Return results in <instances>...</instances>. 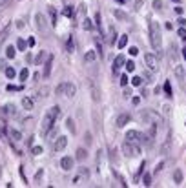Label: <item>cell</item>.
Instances as JSON below:
<instances>
[{
  "instance_id": "cell-1",
  "label": "cell",
  "mask_w": 186,
  "mask_h": 188,
  "mask_svg": "<svg viewBox=\"0 0 186 188\" xmlns=\"http://www.w3.org/2000/svg\"><path fill=\"white\" fill-rule=\"evenodd\" d=\"M60 106H51L49 110H48V113L44 115V119H42L40 123V135L42 137H46V135H49V132L55 128V121L60 117Z\"/></svg>"
},
{
  "instance_id": "cell-2",
  "label": "cell",
  "mask_w": 186,
  "mask_h": 188,
  "mask_svg": "<svg viewBox=\"0 0 186 188\" xmlns=\"http://www.w3.org/2000/svg\"><path fill=\"white\" fill-rule=\"evenodd\" d=\"M150 42H151V48L159 53L163 46V37H161V29L157 22H150Z\"/></svg>"
},
{
  "instance_id": "cell-3",
  "label": "cell",
  "mask_w": 186,
  "mask_h": 188,
  "mask_svg": "<svg viewBox=\"0 0 186 188\" xmlns=\"http://www.w3.org/2000/svg\"><path fill=\"white\" fill-rule=\"evenodd\" d=\"M122 152L126 157H137L141 153V148L137 143H130V141H124L122 143Z\"/></svg>"
},
{
  "instance_id": "cell-4",
  "label": "cell",
  "mask_w": 186,
  "mask_h": 188,
  "mask_svg": "<svg viewBox=\"0 0 186 188\" xmlns=\"http://www.w3.org/2000/svg\"><path fill=\"white\" fill-rule=\"evenodd\" d=\"M35 22H37L39 31H40L44 37H48V35H49V27H48V24H46V17L40 15V13H37V15H35Z\"/></svg>"
},
{
  "instance_id": "cell-5",
  "label": "cell",
  "mask_w": 186,
  "mask_h": 188,
  "mask_svg": "<svg viewBox=\"0 0 186 188\" xmlns=\"http://www.w3.org/2000/svg\"><path fill=\"white\" fill-rule=\"evenodd\" d=\"M0 115L4 117V119H7V117H17V108L13 104H6L0 108Z\"/></svg>"
},
{
  "instance_id": "cell-6",
  "label": "cell",
  "mask_w": 186,
  "mask_h": 188,
  "mask_svg": "<svg viewBox=\"0 0 186 188\" xmlns=\"http://www.w3.org/2000/svg\"><path fill=\"white\" fill-rule=\"evenodd\" d=\"M53 61H55V57H53V55H48V59H46V64H44V77H46V79H48V77L51 75Z\"/></svg>"
},
{
  "instance_id": "cell-7",
  "label": "cell",
  "mask_w": 186,
  "mask_h": 188,
  "mask_svg": "<svg viewBox=\"0 0 186 188\" xmlns=\"http://www.w3.org/2000/svg\"><path fill=\"white\" fill-rule=\"evenodd\" d=\"M124 64H126V59H124L122 55H117V57H115V61H113V75H117V73H119V69L122 68Z\"/></svg>"
},
{
  "instance_id": "cell-8",
  "label": "cell",
  "mask_w": 186,
  "mask_h": 188,
  "mask_svg": "<svg viewBox=\"0 0 186 188\" xmlns=\"http://www.w3.org/2000/svg\"><path fill=\"white\" fill-rule=\"evenodd\" d=\"M144 61H146V66H148L150 69H157V57H155V55L148 53V55H144Z\"/></svg>"
},
{
  "instance_id": "cell-9",
  "label": "cell",
  "mask_w": 186,
  "mask_h": 188,
  "mask_svg": "<svg viewBox=\"0 0 186 188\" xmlns=\"http://www.w3.org/2000/svg\"><path fill=\"white\" fill-rule=\"evenodd\" d=\"M126 141H130V143H141V133L135 132V130H130L126 133Z\"/></svg>"
},
{
  "instance_id": "cell-10",
  "label": "cell",
  "mask_w": 186,
  "mask_h": 188,
  "mask_svg": "<svg viewBox=\"0 0 186 188\" xmlns=\"http://www.w3.org/2000/svg\"><path fill=\"white\" fill-rule=\"evenodd\" d=\"M66 144H68V137H59V139L55 141V144H53V150H55V152H62V150L66 148Z\"/></svg>"
},
{
  "instance_id": "cell-11",
  "label": "cell",
  "mask_w": 186,
  "mask_h": 188,
  "mask_svg": "<svg viewBox=\"0 0 186 188\" xmlns=\"http://www.w3.org/2000/svg\"><path fill=\"white\" fill-rule=\"evenodd\" d=\"M77 93V86L73 82H66V88H64V95L66 97H75Z\"/></svg>"
},
{
  "instance_id": "cell-12",
  "label": "cell",
  "mask_w": 186,
  "mask_h": 188,
  "mask_svg": "<svg viewBox=\"0 0 186 188\" xmlns=\"http://www.w3.org/2000/svg\"><path fill=\"white\" fill-rule=\"evenodd\" d=\"M60 168L66 170V172H69V170L73 168V159H71V157H62L60 159Z\"/></svg>"
},
{
  "instance_id": "cell-13",
  "label": "cell",
  "mask_w": 186,
  "mask_h": 188,
  "mask_svg": "<svg viewBox=\"0 0 186 188\" xmlns=\"http://www.w3.org/2000/svg\"><path fill=\"white\" fill-rule=\"evenodd\" d=\"M128 123H130V115H128V113H121V115L117 117V121H115V124L119 126V128H124Z\"/></svg>"
},
{
  "instance_id": "cell-14",
  "label": "cell",
  "mask_w": 186,
  "mask_h": 188,
  "mask_svg": "<svg viewBox=\"0 0 186 188\" xmlns=\"http://www.w3.org/2000/svg\"><path fill=\"white\" fill-rule=\"evenodd\" d=\"M89 91H91V99L97 102V101L101 99V93H99V90H97V86H95L93 81H89Z\"/></svg>"
},
{
  "instance_id": "cell-15",
  "label": "cell",
  "mask_w": 186,
  "mask_h": 188,
  "mask_svg": "<svg viewBox=\"0 0 186 188\" xmlns=\"http://www.w3.org/2000/svg\"><path fill=\"white\" fill-rule=\"evenodd\" d=\"M7 135H9L13 141H20L22 139V133L19 130H15V128H9V130H7Z\"/></svg>"
},
{
  "instance_id": "cell-16",
  "label": "cell",
  "mask_w": 186,
  "mask_h": 188,
  "mask_svg": "<svg viewBox=\"0 0 186 188\" xmlns=\"http://www.w3.org/2000/svg\"><path fill=\"white\" fill-rule=\"evenodd\" d=\"M97 61V51H88L86 55H84V62H95Z\"/></svg>"
},
{
  "instance_id": "cell-17",
  "label": "cell",
  "mask_w": 186,
  "mask_h": 188,
  "mask_svg": "<svg viewBox=\"0 0 186 188\" xmlns=\"http://www.w3.org/2000/svg\"><path fill=\"white\" fill-rule=\"evenodd\" d=\"M48 13H49V17H51V26H57V9L55 7H48Z\"/></svg>"
},
{
  "instance_id": "cell-18",
  "label": "cell",
  "mask_w": 186,
  "mask_h": 188,
  "mask_svg": "<svg viewBox=\"0 0 186 188\" xmlns=\"http://www.w3.org/2000/svg\"><path fill=\"white\" fill-rule=\"evenodd\" d=\"M173 73H175V77H177L179 81H183V79H184V68H183V66H175Z\"/></svg>"
},
{
  "instance_id": "cell-19",
  "label": "cell",
  "mask_w": 186,
  "mask_h": 188,
  "mask_svg": "<svg viewBox=\"0 0 186 188\" xmlns=\"http://www.w3.org/2000/svg\"><path fill=\"white\" fill-rule=\"evenodd\" d=\"M173 183H175V185H181V183H183V172H181L179 168L173 172Z\"/></svg>"
},
{
  "instance_id": "cell-20",
  "label": "cell",
  "mask_w": 186,
  "mask_h": 188,
  "mask_svg": "<svg viewBox=\"0 0 186 188\" xmlns=\"http://www.w3.org/2000/svg\"><path fill=\"white\" fill-rule=\"evenodd\" d=\"M4 71H6V77H7L9 81H13V79L17 77V71H15V68H11V66H9V68H6Z\"/></svg>"
},
{
  "instance_id": "cell-21",
  "label": "cell",
  "mask_w": 186,
  "mask_h": 188,
  "mask_svg": "<svg viewBox=\"0 0 186 188\" xmlns=\"http://www.w3.org/2000/svg\"><path fill=\"white\" fill-rule=\"evenodd\" d=\"M86 157H88V152H86L84 148H79V150H77V155H75V159H77V161H84Z\"/></svg>"
},
{
  "instance_id": "cell-22",
  "label": "cell",
  "mask_w": 186,
  "mask_h": 188,
  "mask_svg": "<svg viewBox=\"0 0 186 188\" xmlns=\"http://www.w3.org/2000/svg\"><path fill=\"white\" fill-rule=\"evenodd\" d=\"M22 106H24L26 110H33V99H29V97H24V99H22Z\"/></svg>"
},
{
  "instance_id": "cell-23",
  "label": "cell",
  "mask_w": 186,
  "mask_h": 188,
  "mask_svg": "<svg viewBox=\"0 0 186 188\" xmlns=\"http://www.w3.org/2000/svg\"><path fill=\"white\" fill-rule=\"evenodd\" d=\"M44 59H48L46 51H39V55H37V59H35V64H37V66H40V64L44 62Z\"/></svg>"
},
{
  "instance_id": "cell-24",
  "label": "cell",
  "mask_w": 186,
  "mask_h": 188,
  "mask_svg": "<svg viewBox=\"0 0 186 188\" xmlns=\"http://www.w3.org/2000/svg\"><path fill=\"white\" fill-rule=\"evenodd\" d=\"M66 128H68L71 133H77V128H75V123H73V119H66Z\"/></svg>"
},
{
  "instance_id": "cell-25",
  "label": "cell",
  "mask_w": 186,
  "mask_h": 188,
  "mask_svg": "<svg viewBox=\"0 0 186 188\" xmlns=\"http://www.w3.org/2000/svg\"><path fill=\"white\" fill-rule=\"evenodd\" d=\"M15 55H17L15 48H13V46H7V48H6V57H7V59H15Z\"/></svg>"
},
{
  "instance_id": "cell-26",
  "label": "cell",
  "mask_w": 186,
  "mask_h": 188,
  "mask_svg": "<svg viewBox=\"0 0 186 188\" xmlns=\"http://www.w3.org/2000/svg\"><path fill=\"white\" fill-rule=\"evenodd\" d=\"M126 44H128V35H121V39H119V42H117V48L122 49Z\"/></svg>"
},
{
  "instance_id": "cell-27",
  "label": "cell",
  "mask_w": 186,
  "mask_h": 188,
  "mask_svg": "<svg viewBox=\"0 0 186 188\" xmlns=\"http://www.w3.org/2000/svg\"><path fill=\"white\" fill-rule=\"evenodd\" d=\"M9 29H11V26H7L2 33H0V44H4V40L7 39V35H9Z\"/></svg>"
},
{
  "instance_id": "cell-28",
  "label": "cell",
  "mask_w": 186,
  "mask_h": 188,
  "mask_svg": "<svg viewBox=\"0 0 186 188\" xmlns=\"http://www.w3.org/2000/svg\"><path fill=\"white\" fill-rule=\"evenodd\" d=\"M170 143H172V139L168 137V139H166V143L163 144V148H161V153H163V155H166V153H168V150H170Z\"/></svg>"
},
{
  "instance_id": "cell-29",
  "label": "cell",
  "mask_w": 186,
  "mask_h": 188,
  "mask_svg": "<svg viewBox=\"0 0 186 188\" xmlns=\"http://www.w3.org/2000/svg\"><path fill=\"white\" fill-rule=\"evenodd\" d=\"M124 66H126V71H128V73H133V71H135V62H133V61H128Z\"/></svg>"
},
{
  "instance_id": "cell-30",
  "label": "cell",
  "mask_w": 186,
  "mask_h": 188,
  "mask_svg": "<svg viewBox=\"0 0 186 188\" xmlns=\"http://www.w3.org/2000/svg\"><path fill=\"white\" fill-rule=\"evenodd\" d=\"M62 15H64V17H68V19H71V17H73V7H71V6H68V7H64V11H62Z\"/></svg>"
},
{
  "instance_id": "cell-31",
  "label": "cell",
  "mask_w": 186,
  "mask_h": 188,
  "mask_svg": "<svg viewBox=\"0 0 186 188\" xmlns=\"http://www.w3.org/2000/svg\"><path fill=\"white\" fill-rule=\"evenodd\" d=\"M66 49H68L69 53H73V49H75V44H73V39H71V37L68 39V42H66Z\"/></svg>"
},
{
  "instance_id": "cell-32",
  "label": "cell",
  "mask_w": 186,
  "mask_h": 188,
  "mask_svg": "<svg viewBox=\"0 0 186 188\" xmlns=\"http://www.w3.org/2000/svg\"><path fill=\"white\" fill-rule=\"evenodd\" d=\"M82 27H84V29H86V31H89V29H91V27H93V24H91V20H89V19H86V17H84Z\"/></svg>"
},
{
  "instance_id": "cell-33",
  "label": "cell",
  "mask_w": 186,
  "mask_h": 188,
  "mask_svg": "<svg viewBox=\"0 0 186 188\" xmlns=\"http://www.w3.org/2000/svg\"><path fill=\"white\" fill-rule=\"evenodd\" d=\"M64 88H66V82L59 84V86L55 88V95H64Z\"/></svg>"
},
{
  "instance_id": "cell-34",
  "label": "cell",
  "mask_w": 186,
  "mask_h": 188,
  "mask_svg": "<svg viewBox=\"0 0 186 188\" xmlns=\"http://www.w3.org/2000/svg\"><path fill=\"white\" fill-rule=\"evenodd\" d=\"M153 9L155 11H163V0H153Z\"/></svg>"
},
{
  "instance_id": "cell-35",
  "label": "cell",
  "mask_w": 186,
  "mask_h": 188,
  "mask_svg": "<svg viewBox=\"0 0 186 188\" xmlns=\"http://www.w3.org/2000/svg\"><path fill=\"white\" fill-rule=\"evenodd\" d=\"M113 15H115V17H117L119 20H126V19H128V17L124 15L122 11H119V9H115V11H113Z\"/></svg>"
},
{
  "instance_id": "cell-36",
  "label": "cell",
  "mask_w": 186,
  "mask_h": 188,
  "mask_svg": "<svg viewBox=\"0 0 186 188\" xmlns=\"http://www.w3.org/2000/svg\"><path fill=\"white\" fill-rule=\"evenodd\" d=\"M19 77H20V81H26L27 77H29V71H27V68H24L20 73H19Z\"/></svg>"
},
{
  "instance_id": "cell-37",
  "label": "cell",
  "mask_w": 186,
  "mask_h": 188,
  "mask_svg": "<svg viewBox=\"0 0 186 188\" xmlns=\"http://www.w3.org/2000/svg\"><path fill=\"white\" fill-rule=\"evenodd\" d=\"M17 49H20V51L26 49V40H24V39H19V40H17Z\"/></svg>"
},
{
  "instance_id": "cell-38",
  "label": "cell",
  "mask_w": 186,
  "mask_h": 188,
  "mask_svg": "<svg viewBox=\"0 0 186 188\" xmlns=\"http://www.w3.org/2000/svg\"><path fill=\"white\" fill-rule=\"evenodd\" d=\"M170 51H172V53H170V57H172V59L175 61V59H177V46H175V44H172V48H170Z\"/></svg>"
},
{
  "instance_id": "cell-39",
  "label": "cell",
  "mask_w": 186,
  "mask_h": 188,
  "mask_svg": "<svg viewBox=\"0 0 186 188\" xmlns=\"http://www.w3.org/2000/svg\"><path fill=\"white\" fill-rule=\"evenodd\" d=\"M131 84H133V86H143V77H133V79H131Z\"/></svg>"
},
{
  "instance_id": "cell-40",
  "label": "cell",
  "mask_w": 186,
  "mask_h": 188,
  "mask_svg": "<svg viewBox=\"0 0 186 188\" xmlns=\"http://www.w3.org/2000/svg\"><path fill=\"white\" fill-rule=\"evenodd\" d=\"M143 181H144V186H151V175L150 173H144V179Z\"/></svg>"
},
{
  "instance_id": "cell-41",
  "label": "cell",
  "mask_w": 186,
  "mask_h": 188,
  "mask_svg": "<svg viewBox=\"0 0 186 188\" xmlns=\"http://www.w3.org/2000/svg\"><path fill=\"white\" fill-rule=\"evenodd\" d=\"M164 91H166V95H168V97H172V86H170L168 81L164 82Z\"/></svg>"
},
{
  "instance_id": "cell-42",
  "label": "cell",
  "mask_w": 186,
  "mask_h": 188,
  "mask_svg": "<svg viewBox=\"0 0 186 188\" xmlns=\"http://www.w3.org/2000/svg\"><path fill=\"white\" fill-rule=\"evenodd\" d=\"M31 153H33V155H40L42 153V146H33L31 148Z\"/></svg>"
},
{
  "instance_id": "cell-43",
  "label": "cell",
  "mask_w": 186,
  "mask_h": 188,
  "mask_svg": "<svg viewBox=\"0 0 186 188\" xmlns=\"http://www.w3.org/2000/svg\"><path fill=\"white\" fill-rule=\"evenodd\" d=\"M177 35H179V37H181V39L186 42V29H184V27H181V29L177 31Z\"/></svg>"
},
{
  "instance_id": "cell-44",
  "label": "cell",
  "mask_w": 186,
  "mask_h": 188,
  "mask_svg": "<svg viewBox=\"0 0 186 188\" xmlns=\"http://www.w3.org/2000/svg\"><path fill=\"white\" fill-rule=\"evenodd\" d=\"M20 90H22V86H13V84L7 86V91H20Z\"/></svg>"
},
{
  "instance_id": "cell-45",
  "label": "cell",
  "mask_w": 186,
  "mask_h": 188,
  "mask_svg": "<svg viewBox=\"0 0 186 188\" xmlns=\"http://www.w3.org/2000/svg\"><path fill=\"white\" fill-rule=\"evenodd\" d=\"M143 4H144V0H135V7H133V9H135V11H139V9L143 7Z\"/></svg>"
},
{
  "instance_id": "cell-46",
  "label": "cell",
  "mask_w": 186,
  "mask_h": 188,
  "mask_svg": "<svg viewBox=\"0 0 186 188\" xmlns=\"http://www.w3.org/2000/svg\"><path fill=\"white\" fill-rule=\"evenodd\" d=\"M128 84V75H121V86H126Z\"/></svg>"
},
{
  "instance_id": "cell-47",
  "label": "cell",
  "mask_w": 186,
  "mask_h": 188,
  "mask_svg": "<svg viewBox=\"0 0 186 188\" xmlns=\"http://www.w3.org/2000/svg\"><path fill=\"white\" fill-rule=\"evenodd\" d=\"M79 13L86 17V6H84V4H81V6H79Z\"/></svg>"
},
{
  "instance_id": "cell-48",
  "label": "cell",
  "mask_w": 186,
  "mask_h": 188,
  "mask_svg": "<svg viewBox=\"0 0 186 188\" xmlns=\"http://www.w3.org/2000/svg\"><path fill=\"white\" fill-rule=\"evenodd\" d=\"M137 53H139V49H137V48H130V55H131V57H135Z\"/></svg>"
},
{
  "instance_id": "cell-49",
  "label": "cell",
  "mask_w": 186,
  "mask_h": 188,
  "mask_svg": "<svg viewBox=\"0 0 186 188\" xmlns=\"http://www.w3.org/2000/svg\"><path fill=\"white\" fill-rule=\"evenodd\" d=\"M97 51H99V55H102V44L97 40Z\"/></svg>"
},
{
  "instance_id": "cell-50",
  "label": "cell",
  "mask_w": 186,
  "mask_h": 188,
  "mask_svg": "<svg viewBox=\"0 0 186 188\" xmlns=\"http://www.w3.org/2000/svg\"><path fill=\"white\" fill-rule=\"evenodd\" d=\"M124 97H126V99H128V97H130V95H131V90H130V88H126V90H124V93H122Z\"/></svg>"
},
{
  "instance_id": "cell-51",
  "label": "cell",
  "mask_w": 186,
  "mask_h": 188,
  "mask_svg": "<svg viewBox=\"0 0 186 188\" xmlns=\"http://www.w3.org/2000/svg\"><path fill=\"white\" fill-rule=\"evenodd\" d=\"M163 168H164V163H159V165H157V168H155V173H157V172H161Z\"/></svg>"
},
{
  "instance_id": "cell-52",
  "label": "cell",
  "mask_w": 186,
  "mask_h": 188,
  "mask_svg": "<svg viewBox=\"0 0 186 188\" xmlns=\"http://www.w3.org/2000/svg\"><path fill=\"white\" fill-rule=\"evenodd\" d=\"M183 11H184V9H183V7H179V6H177V7H175V13H177V15H183Z\"/></svg>"
},
{
  "instance_id": "cell-53",
  "label": "cell",
  "mask_w": 186,
  "mask_h": 188,
  "mask_svg": "<svg viewBox=\"0 0 186 188\" xmlns=\"http://www.w3.org/2000/svg\"><path fill=\"white\" fill-rule=\"evenodd\" d=\"M86 143L91 144V133H86Z\"/></svg>"
},
{
  "instance_id": "cell-54",
  "label": "cell",
  "mask_w": 186,
  "mask_h": 188,
  "mask_svg": "<svg viewBox=\"0 0 186 188\" xmlns=\"http://www.w3.org/2000/svg\"><path fill=\"white\" fill-rule=\"evenodd\" d=\"M131 102H133V104L137 106L139 102H141V99H139V97H133V99H131Z\"/></svg>"
},
{
  "instance_id": "cell-55",
  "label": "cell",
  "mask_w": 186,
  "mask_h": 188,
  "mask_svg": "<svg viewBox=\"0 0 186 188\" xmlns=\"http://www.w3.org/2000/svg\"><path fill=\"white\" fill-rule=\"evenodd\" d=\"M27 46H29V48H31V46H35V39H29V40H27Z\"/></svg>"
},
{
  "instance_id": "cell-56",
  "label": "cell",
  "mask_w": 186,
  "mask_h": 188,
  "mask_svg": "<svg viewBox=\"0 0 186 188\" xmlns=\"http://www.w3.org/2000/svg\"><path fill=\"white\" fill-rule=\"evenodd\" d=\"M143 77H144V79H146V82L150 81V73H148V71H144V73H143Z\"/></svg>"
},
{
  "instance_id": "cell-57",
  "label": "cell",
  "mask_w": 186,
  "mask_h": 188,
  "mask_svg": "<svg viewBox=\"0 0 186 188\" xmlns=\"http://www.w3.org/2000/svg\"><path fill=\"white\" fill-rule=\"evenodd\" d=\"M179 24H181V27H184V26H186V20H184V19H179Z\"/></svg>"
},
{
  "instance_id": "cell-58",
  "label": "cell",
  "mask_w": 186,
  "mask_h": 188,
  "mask_svg": "<svg viewBox=\"0 0 186 188\" xmlns=\"http://www.w3.org/2000/svg\"><path fill=\"white\" fill-rule=\"evenodd\" d=\"M6 66H4V61H0V69H4Z\"/></svg>"
},
{
  "instance_id": "cell-59",
  "label": "cell",
  "mask_w": 186,
  "mask_h": 188,
  "mask_svg": "<svg viewBox=\"0 0 186 188\" xmlns=\"http://www.w3.org/2000/svg\"><path fill=\"white\" fill-rule=\"evenodd\" d=\"M183 57H184V61H186V48L183 49Z\"/></svg>"
},
{
  "instance_id": "cell-60",
  "label": "cell",
  "mask_w": 186,
  "mask_h": 188,
  "mask_svg": "<svg viewBox=\"0 0 186 188\" xmlns=\"http://www.w3.org/2000/svg\"><path fill=\"white\" fill-rule=\"evenodd\" d=\"M4 4H6V0H0V7H2V6H4Z\"/></svg>"
},
{
  "instance_id": "cell-61",
  "label": "cell",
  "mask_w": 186,
  "mask_h": 188,
  "mask_svg": "<svg viewBox=\"0 0 186 188\" xmlns=\"http://www.w3.org/2000/svg\"><path fill=\"white\" fill-rule=\"evenodd\" d=\"M117 2H119V4H124V2H126V0H117Z\"/></svg>"
},
{
  "instance_id": "cell-62",
  "label": "cell",
  "mask_w": 186,
  "mask_h": 188,
  "mask_svg": "<svg viewBox=\"0 0 186 188\" xmlns=\"http://www.w3.org/2000/svg\"><path fill=\"white\" fill-rule=\"evenodd\" d=\"M173 2H177V4H179V2H181V0H173Z\"/></svg>"
}]
</instances>
